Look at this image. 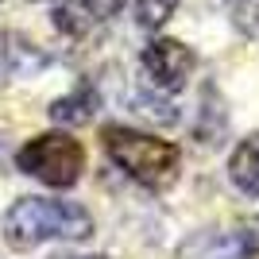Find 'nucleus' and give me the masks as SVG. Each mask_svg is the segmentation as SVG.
Listing matches in <instances>:
<instances>
[{
    "label": "nucleus",
    "instance_id": "2",
    "mask_svg": "<svg viewBox=\"0 0 259 259\" xmlns=\"http://www.w3.org/2000/svg\"><path fill=\"white\" fill-rule=\"evenodd\" d=\"M105 151L128 178H136L147 190H166L178 178V159H182L178 147L166 140H155L147 132L112 124V128H105Z\"/></svg>",
    "mask_w": 259,
    "mask_h": 259
},
{
    "label": "nucleus",
    "instance_id": "9",
    "mask_svg": "<svg viewBox=\"0 0 259 259\" xmlns=\"http://www.w3.org/2000/svg\"><path fill=\"white\" fill-rule=\"evenodd\" d=\"M174 8H178V0H140L136 4V20H140L143 31H155V27H162L174 16Z\"/></svg>",
    "mask_w": 259,
    "mask_h": 259
},
{
    "label": "nucleus",
    "instance_id": "11",
    "mask_svg": "<svg viewBox=\"0 0 259 259\" xmlns=\"http://www.w3.org/2000/svg\"><path fill=\"white\" fill-rule=\"evenodd\" d=\"M54 259H108V255H54Z\"/></svg>",
    "mask_w": 259,
    "mask_h": 259
},
{
    "label": "nucleus",
    "instance_id": "7",
    "mask_svg": "<svg viewBox=\"0 0 259 259\" xmlns=\"http://www.w3.org/2000/svg\"><path fill=\"white\" fill-rule=\"evenodd\" d=\"M97 108H101V93L89 85V81H81L74 93H66V97H58L51 105V120L54 124L77 128V124H89V120L97 116Z\"/></svg>",
    "mask_w": 259,
    "mask_h": 259
},
{
    "label": "nucleus",
    "instance_id": "1",
    "mask_svg": "<svg viewBox=\"0 0 259 259\" xmlns=\"http://www.w3.org/2000/svg\"><path fill=\"white\" fill-rule=\"evenodd\" d=\"M85 236H93V217L77 201L20 197L4 213V240L16 251H31L47 240H85Z\"/></svg>",
    "mask_w": 259,
    "mask_h": 259
},
{
    "label": "nucleus",
    "instance_id": "8",
    "mask_svg": "<svg viewBox=\"0 0 259 259\" xmlns=\"http://www.w3.org/2000/svg\"><path fill=\"white\" fill-rule=\"evenodd\" d=\"M228 178L240 194L259 197V136H248L228 159Z\"/></svg>",
    "mask_w": 259,
    "mask_h": 259
},
{
    "label": "nucleus",
    "instance_id": "5",
    "mask_svg": "<svg viewBox=\"0 0 259 259\" xmlns=\"http://www.w3.org/2000/svg\"><path fill=\"white\" fill-rule=\"evenodd\" d=\"M124 4H128V0H66V4L54 8V27L66 31V35H81V31H89L93 23L112 20Z\"/></svg>",
    "mask_w": 259,
    "mask_h": 259
},
{
    "label": "nucleus",
    "instance_id": "10",
    "mask_svg": "<svg viewBox=\"0 0 259 259\" xmlns=\"http://www.w3.org/2000/svg\"><path fill=\"white\" fill-rule=\"evenodd\" d=\"M8 54H12V70H16V74H31V70H39V66L47 62V58L35 51V47H27L23 39H16V35H12Z\"/></svg>",
    "mask_w": 259,
    "mask_h": 259
},
{
    "label": "nucleus",
    "instance_id": "3",
    "mask_svg": "<svg viewBox=\"0 0 259 259\" xmlns=\"http://www.w3.org/2000/svg\"><path fill=\"white\" fill-rule=\"evenodd\" d=\"M16 166L23 174H31L39 182L54 186V190H66V186H74L85 170V151H81V143L74 136H66V132H47V136H35L20 147L16 155Z\"/></svg>",
    "mask_w": 259,
    "mask_h": 259
},
{
    "label": "nucleus",
    "instance_id": "4",
    "mask_svg": "<svg viewBox=\"0 0 259 259\" xmlns=\"http://www.w3.org/2000/svg\"><path fill=\"white\" fill-rule=\"evenodd\" d=\"M143 74H147V81L155 89L174 93V89L186 85V77L194 74V51L182 47L178 39H155L143 51Z\"/></svg>",
    "mask_w": 259,
    "mask_h": 259
},
{
    "label": "nucleus",
    "instance_id": "6",
    "mask_svg": "<svg viewBox=\"0 0 259 259\" xmlns=\"http://www.w3.org/2000/svg\"><path fill=\"white\" fill-rule=\"evenodd\" d=\"M251 251V232H201L182 248V259H248Z\"/></svg>",
    "mask_w": 259,
    "mask_h": 259
}]
</instances>
